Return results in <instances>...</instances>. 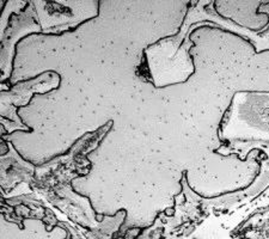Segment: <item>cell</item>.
I'll use <instances>...</instances> for the list:
<instances>
[{
	"mask_svg": "<svg viewBox=\"0 0 269 239\" xmlns=\"http://www.w3.org/2000/svg\"><path fill=\"white\" fill-rule=\"evenodd\" d=\"M33 7L28 6L25 12L21 15H13L10 19V28L6 31L5 41L3 43V53L0 54V67H3L5 75L7 77L12 69V57H13V50L15 44L19 37L28 35V33H40L41 27L34 22L31 16Z\"/></svg>",
	"mask_w": 269,
	"mask_h": 239,
	"instance_id": "6da1fadb",
	"label": "cell"
}]
</instances>
